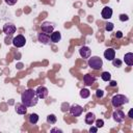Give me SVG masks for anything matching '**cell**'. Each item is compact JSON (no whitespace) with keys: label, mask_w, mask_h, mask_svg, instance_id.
I'll list each match as a JSON object with an SVG mask.
<instances>
[{"label":"cell","mask_w":133,"mask_h":133,"mask_svg":"<svg viewBox=\"0 0 133 133\" xmlns=\"http://www.w3.org/2000/svg\"><path fill=\"white\" fill-rule=\"evenodd\" d=\"M103 95H104V91H103L102 89H97V91H96V96H97L98 98H102Z\"/></svg>","instance_id":"27"},{"label":"cell","mask_w":133,"mask_h":133,"mask_svg":"<svg viewBox=\"0 0 133 133\" xmlns=\"http://www.w3.org/2000/svg\"><path fill=\"white\" fill-rule=\"evenodd\" d=\"M128 102H129L128 98L124 95H114L111 99V104L115 108H118V107L123 106L124 104H127Z\"/></svg>","instance_id":"2"},{"label":"cell","mask_w":133,"mask_h":133,"mask_svg":"<svg viewBox=\"0 0 133 133\" xmlns=\"http://www.w3.org/2000/svg\"><path fill=\"white\" fill-rule=\"evenodd\" d=\"M119 20L122 22H125V21H128L129 20V17L127 15H125V14H122V15H119Z\"/></svg>","instance_id":"26"},{"label":"cell","mask_w":133,"mask_h":133,"mask_svg":"<svg viewBox=\"0 0 133 133\" xmlns=\"http://www.w3.org/2000/svg\"><path fill=\"white\" fill-rule=\"evenodd\" d=\"M28 121H29L30 124L35 125V124L38 122V115H37L36 113H31V114L29 115V117H28Z\"/></svg>","instance_id":"19"},{"label":"cell","mask_w":133,"mask_h":133,"mask_svg":"<svg viewBox=\"0 0 133 133\" xmlns=\"http://www.w3.org/2000/svg\"><path fill=\"white\" fill-rule=\"evenodd\" d=\"M4 1H5V3L8 4V5H15L18 0H4Z\"/></svg>","instance_id":"28"},{"label":"cell","mask_w":133,"mask_h":133,"mask_svg":"<svg viewBox=\"0 0 133 133\" xmlns=\"http://www.w3.org/2000/svg\"><path fill=\"white\" fill-rule=\"evenodd\" d=\"M124 61H125V63H126L127 65H129V66L133 65V53H132V52L126 53L125 56H124Z\"/></svg>","instance_id":"17"},{"label":"cell","mask_w":133,"mask_h":133,"mask_svg":"<svg viewBox=\"0 0 133 133\" xmlns=\"http://www.w3.org/2000/svg\"><path fill=\"white\" fill-rule=\"evenodd\" d=\"M41 29H42V32H45L47 34H50L54 30V25L52 23H50V22H44L41 25Z\"/></svg>","instance_id":"6"},{"label":"cell","mask_w":133,"mask_h":133,"mask_svg":"<svg viewBox=\"0 0 133 133\" xmlns=\"http://www.w3.org/2000/svg\"><path fill=\"white\" fill-rule=\"evenodd\" d=\"M79 54H80V56H81L82 58L86 59V58H89V57H90L91 50H90L88 47L83 46V47H81V48L79 49Z\"/></svg>","instance_id":"8"},{"label":"cell","mask_w":133,"mask_h":133,"mask_svg":"<svg viewBox=\"0 0 133 133\" xmlns=\"http://www.w3.org/2000/svg\"><path fill=\"white\" fill-rule=\"evenodd\" d=\"M21 100H22V103L26 107H33V106H35L37 104L38 97H37L35 90H33L31 88H28V89H26L25 91L22 92Z\"/></svg>","instance_id":"1"},{"label":"cell","mask_w":133,"mask_h":133,"mask_svg":"<svg viewBox=\"0 0 133 133\" xmlns=\"http://www.w3.org/2000/svg\"><path fill=\"white\" fill-rule=\"evenodd\" d=\"M101 78H102V80H104V81H110L111 75H110L109 72H103V73L101 74Z\"/></svg>","instance_id":"22"},{"label":"cell","mask_w":133,"mask_h":133,"mask_svg":"<svg viewBox=\"0 0 133 133\" xmlns=\"http://www.w3.org/2000/svg\"><path fill=\"white\" fill-rule=\"evenodd\" d=\"M115 36H116V38H122L123 37V32L122 31H117L116 34H115Z\"/></svg>","instance_id":"29"},{"label":"cell","mask_w":133,"mask_h":133,"mask_svg":"<svg viewBox=\"0 0 133 133\" xmlns=\"http://www.w3.org/2000/svg\"><path fill=\"white\" fill-rule=\"evenodd\" d=\"M111 61H112V64H113L114 66H116V68H119V66L122 65V60L118 59V58H115V57H114Z\"/></svg>","instance_id":"24"},{"label":"cell","mask_w":133,"mask_h":133,"mask_svg":"<svg viewBox=\"0 0 133 133\" xmlns=\"http://www.w3.org/2000/svg\"><path fill=\"white\" fill-rule=\"evenodd\" d=\"M113 28H114L113 23H111V22H107V23L105 24V30H106V31H112Z\"/></svg>","instance_id":"23"},{"label":"cell","mask_w":133,"mask_h":133,"mask_svg":"<svg viewBox=\"0 0 133 133\" xmlns=\"http://www.w3.org/2000/svg\"><path fill=\"white\" fill-rule=\"evenodd\" d=\"M15 108H16V112L19 114H26L27 113V107L23 103H17Z\"/></svg>","instance_id":"15"},{"label":"cell","mask_w":133,"mask_h":133,"mask_svg":"<svg viewBox=\"0 0 133 133\" xmlns=\"http://www.w3.org/2000/svg\"><path fill=\"white\" fill-rule=\"evenodd\" d=\"M96 80H97V78H96L94 75L86 74V75L83 76V82H84V84H85L86 86H90V85H92V84L96 82Z\"/></svg>","instance_id":"9"},{"label":"cell","mask_w":133,"mask_h":133,"mask_svg":"<svg viewBox=\"0 0 133 133\" xmlns=\"http://www.w3.org/2000/svg\"><path fill=\"white\" fill-rule=\"evenodd\" d=\"M112 116H113V119H114L116 123H122V122L125 121V116H126V115H125V113H124L122 110H116V111L113 112Z\"/></svg>","instance_id":"11"},{"label":"cell","mask_w":133,"mask_h":133,"mask_svg":"<svg viewBox=\"0 0 133 133\" xmlns=\"http://www.w3.org/2000/svg\"><path fill=\"white\" fill-rule=\"evenodd\" d=\"M112 9L109 7V6H105L103 9H102V12H101V16L103 19L107 20V19H110L112 17Z\"/></svg>","instance_id":"13"},{"label":"cell","mask_w":133,"mask_h":133,"mask_svg":"<svg viewBox=\"0 0 133 133\" xmlns=\"http://www.w3.org/2000/svg\"><path fill=\"white\" fill-rule=\"evenodd\" d=\"M89 95H90V91H89L87 88H82V89L80 90V97H81L82 99H86V98H88Z\"/></svg>","instance_id":"21"},{"label":"cell","mask_w":133,"mask_h":133,"mask_svg":"<svg viewBox=\"0 0 133 133\" xmlns=\"http://www.w3.org/2000/svg\"><path fill=\"white\" fill-rule=\"evenodd\" d=\"M35 92H36L38 99H45V98H47V96H48V88L45 87V86H38V87L36 88Z\"/></svg>","instance_id":"10"},{"label":"cell","mask_w":133,"mask_h":133,"mask_svg":"<svg viewBox=\"0 0 133 133\" xmlns=\"http://www.w3.org/2000/svg\"><path fill=\"white\" fill-rule=\"evenodd\" d=\"M88 66L91 68L92 70H101L103 66V60L99 56H91L88 59Z\"/></svg>","instance_id":"3"},{"label":"cell","mask_w":133,"mask_h":133,"mask_svg":"<svg viewBox=\"0 0 133 133\" xmlns=\"http://www.w3.org/2000/svg\"><path fill=\"white\" fill-rule=\"evenodd\" d=\"M37 39H38L39 43H42L44 45H48L50 43V35L45 33V32H41L37 35Z\"/></svg>","instance_id":"12"},{"label":"cell","mask_w":133,"mask_h":133,"mask_svg":"<svg viewBox=\"0 0 133 133\" xmlns=\"http://www.w3.org/2000/svg\"><path fill=\"white\" fill-rule=\"evenodd\" d=\"M117 85V83H116V81H110V86H112V87H114V86H116Z\"/></svg>","instance_id":"32"},{"label":"cell","mask_w":133,"mask_h":133,"mask_svg":"<svg viewBox=\"0 0 133 133\" xmlns=\"http://www.w3.org/2000/svg\"><path fill=\"white\" fill-rule=\"evenodd\" d=\"M53 132H59V133H61V132H62V130L57 129V128H53V129H51V133H53Z\"/></svg>","instance_id":"31"},{"label":"cell","mask_w":133,"mask_h":133,"mask_svg":"<svg viewBox=\"0 0 133 133\" xmlns=\"http://www.w3.org/2000/svg\"><path fill=\"white\" fill-rule=\"evenodd\" d=\"M56 122H57V118H56L55 114H49V115L47 116V123H48V124L54 125Z\"/></svg>","instance_id":"20"},{"label":"cell","mask_w":133,"mask_h":133,"mask_svg":"<svg viewBox=\"0 0 133 133\" xmlns=\"http://www.w3.org/2000/svg\"><path fill=\"white\" fill-rule=\"evenodd\" d=\"M128 115H129V117H131V118L133 117V116H132V109H131V110L129 111V114H128Z\"/></svg>","instance_id":"33"},{"label":"cell","mask_w":133,"mask_h":133,"mask_svg":"<svg viewBox=\"0 0 133 133\" xmlns=\"http://www.w3.org/2000/svg\"><path fill=\"white\" fill-rule=\"evenodd\" d=\"M25 44H26V38L22 34H18L12 38V45L17 48H22L25 46Z\"/></svg>","instance_id":"4"},{"label":"cell","mask_w":133,"mask_h":133,"mask_svg":"<svg viewBox=\"0 0 133 133\" xmlns=\"http://www.w3.org/2000/svg\"><path fill=\"white\" fill-rule=\"evenodd\" d=\"M61 39V33L59 31H53L50 35V41L52 43H58Z\"/></svg>","instance_id":"16"},{"label":"cell","mask_w":133,"mask_h":133,"mask_svg":"<svg viewBox=\"0 0 133 133\" xmlns=\"http://www.w3.org/2000/svg\"><path fill=\"white\" fill-rule=\"evenodd\" d=\"M95 121H96V115H95V113H92V112L86 113V115H85V123H86L87 125H92V124L95 123Z\"/></svg>","instance_id":"18"},{"label":"cell","mask_w":133,"mask_h":133,"mask_svg":"<svg viewBox=\"0 0 133 133\" xmlns=\"http://www.w3.org/2000/svg\"><path fill=\"white\" fill-rule=\"evenodd\" d=\"M3 32L6 35H12L16 32V26L14 24H11V23H6L3 26Z\"/></svg>","instance_id":"7"},{"label":"cell","mask_w":133,"mask_h":133,"mask_svg":"<svg viewBox=\"0 0 133 133\" xmlns=\"http://www.w3.org/2000/svg\"><path fill=\"white\" fill-rule=\"evenodd\" d=\"M82 112H83V108L78 104H73L70 107V113H71V115H73L75 117L80 116L82 114Z\"/></svg>","instance_id":"5"},{"label":"cell","mask_w":133,"mask_h":133,"mask_svg":"<svg viewBox=\"0 0 133 133\" xmlns=\"http://www.w3.org/2000/svg\"><path fill=\"white\" fill-rule=\"evenodd\" d=\"M104 57L107 59V60H112L114 57H115V50L112 49V48H107L104 52Z\"/></svg>","instance_id":"14"},{"label":"cell","mask_w":133,"mask_h":133,"mask_svg":"<svg viewBox=\"0 0 133 133\" xmlns=\"http://www.w3.org/2000/svg\"><path fill=\"white\" fill-rule=\"evenodd\" d=\"M96 127L99 129V128H102L104 126V121L103 119H96Z\"/></svg>","instance_id":"25"},{"label":"cell","mask_w":133,"mask_h":133,"mask_svg":"<svg viewBox=\"0 0 133 133\" xmlns=\"http://www.w3.org/2000/svg\"><path fill=\"white\" fill-rule=\"evenodd\" d=\"M97 131H98L97 127H90V129H89V132H91V133H96Z\"/></svg>","instance_id":"30"}]
</instances>
